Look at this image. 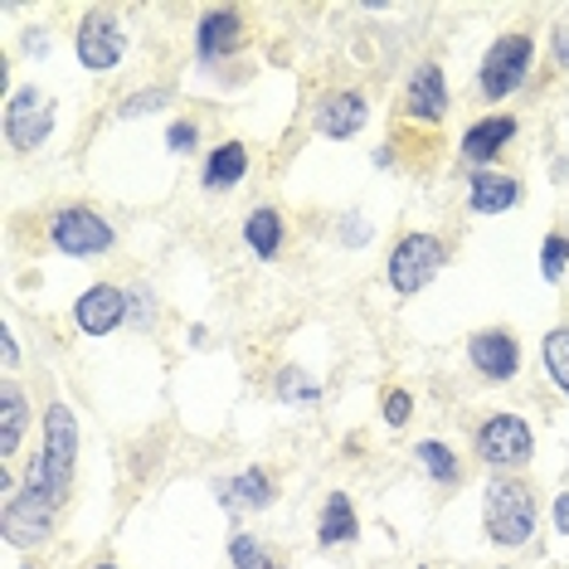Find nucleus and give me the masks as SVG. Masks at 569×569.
Masks as SVG:
<instances>
[{
    "label": "nucleus",
    "instance_id": "nucleus-19",
    "mask_svg": "<svg viewBox=\"0 0 569 569\" xmlns=\"http://www.w3.org/2000/svg\"><path fill=\"white\" fill-rule=\"evenodd\" d=\"M243 176H249V147H243V141H219L214 151H204L200 186L210 190V196H224V190H234Z\"/></svg>",
    "mask_w": 569,
    "mask_h": 569
},
{
    "label": "nucleus",
    "instance_id": "nucleus-21",
    "mask_svg": "<svg viewBox=\"0 0 569 569\" xmlns=\"http://www.w3.org/2000/svg\"><path fill=\"white\" fill-rule=\"evenodd\" d=\"M24 429H30V405H24L20 385L6 380V385H0V458H6V462L20 452Z\"/></svg>",
    "mask_w": 569,
    "mask_h": 569
},
{
    "label": "nucleus",
    "instance_id": "nucleus-3",
    "mask_svg": "<svg viewBox=\"0 0 569 569\" xmlns=\"http://www.w3.org/2000/svg\"><path fill=\"white\" fill-rule=\"evenodd\" d=\"M530 63H536V40L521 30L511 34H497V40L487 44L482 63H477V88H482L487 102H507L526 88L530 79Z\"/></svg>",
    "mask_w": 569,
    "mask_h": 569
},
{
    "label": "nucleus",
    "instance_id": "nucleus-26",
    "mask_svg": "<svg viewBox=\"0 0 569 569\" xmlns=\"http://www.w3.org/2000/svg\"><path fill=\"white\" fill-rule=\"evenodd\" d=\"M166 102H171V88H137V93H127V98L118 102V118H122V122L151 118V112H161Z\"/></svg>",
    "mask_w": 569,
    "mask_h": 569
},
{
    "label": "nucleus",
    "instance_id": "nucleus-30",
    "mask_svg": "<svg viewBox=\"0 0 569 569\" xmlns=\"http://www.w3.org/2000/svg\"><path fill=\"white\" fill-rule=\"evenodd\" d=\"M127 302H132V327H137V331L157 327V297L147 292V282H137V288H127Z\"/></svg>",
    "mask_w": 569,
    "mask_h": 569
},
{
    "label": "nucleus",
    "instance_id": "nucleus-32",
    "mask_svg": "<svg viewBox=\"0 0 569 569\" xmlns=\"http://www.w3.org/2000/svg\"><path fill=\"white\" fill-rule=\"evenodd\" d=\"M550 59L560 63V69H569V24H555V34H550Z\"/></svg>",
    "mask_w": 569,
    "mask_h": 569
},
{
    "label": "nucleus",
    "instance_id": "nucleus-31",
    "mask_svg": "<svg viewBox=\"0 0 569 569\" xmlns=\"http://www.w3.org/2000/svg\"><path fill=\"white\" fill-rule=\"evenodd\" d=\"M380 413H385V423H390V429H405V423L413 419V395L409 390H390V395H385V405H380Z\"/></svg>",
    "mask_w": 569,
    "mask_h": 569
},
{
    "label": "nucleus",
    "instance_id": "nucleus-23",
    "mask_svg": "<svg viewBox=\"0 0 569 569\" xmlns=\"http://www.w3.org/2000/svg\"><path fill=\"white\" fill-rule=\"evenodd\" d=\"M273 399H282V405H317V399H321V385H317L312 370L282 366V370L273 375Z\"/></svg>",
    "mask_w": 569,
    "mask_h": 569
},
{
    "label": "nucleus",
    "instance_id": "nucleus-14",
    "mask_svg": "<svg viewBox=\"0 0 569 569\" xmlns=\"http://www.w3.org/2000/svg\"><path fill=\"white\" fill-rule=\"evenodd\" d=\"M243 44V16L234 6H210L196 24V59L200 63H219L229 54H239Z\"/></svg>",
    "mask_w": 569,
    "mask_h": 569
},
{
    "label": "nucleus",
    "instance_id": "nucleus-20",
    "mask_svg": "<svg viewBox=\"0 0 569 569\" xmlns=\"http://www.w3.org/2000/svg\"><path fill=\"white\" fill-rule=\"evenodd\" d=\"M282 239H288V229H282V214L273 210V204L249 210V219H243V243H249V253L258 258V263H273V258L282 253Z\"/></svg>",
    "mask_w": 569,
    "mask_h": 569
},
{
    "label": "nucleus",
    "instance_id": "nucleus-16",
    "mask_svg": "<svg viewBox=\"0 0 569 569\" xmlns=\"http://www.w3.org/2000/svg\"><path fill=\"white\" fill-rule=\"evenodd\" d=\"M214 497L224 511H268L278 501V482L263 468H243L229 482H214Z\"/></svg>",
    "mask_w": 569,
    "mask_h": 569
},
{
    "label": "nucleus",
    "instance_id": "nucleus-35",
    "mask_svg": "<svg viewBox=\"0 0 569 569\" xmlns=\"http://www.w3.org/2000/svg\"><path fill=\"white\" fill-rule=\"evenodd\" d=\"M370 166H380V171H390V166H395V147H375Z\"/></svg>",
    "mask_w": 569,
    "mask_h": 569
},
{
    "label": "nucleus",
    "instance_id": "nucleus-29",
    "mask_svg": "<svg viewBox=\"0 0 569 569\" xmlns=\"http://www.w3.org/2000/svg\"><path fill=\"white\" fill-rule=\"evenodd\" d=\"M196 147H200V122L176 118L171 127H166V151H171V157H190Z\"/></svg>",
    "mask_w": 569,
    "mask_h": 569
},
{
    "label": "nucleus",
    "instance_id": "nucleus-7",
    "mask_svg": "<svg viewBox=\"0 0 569 569\" xmlns=\"http://www.w3.org/2000/svg\"><path fill=\"white\" fill-rule=\"evenodd\" d=\"M49 243H54L63 258H98L118 243V229L98 210H88V204H63V210L49 219Z\"/></svg>",
    "mask_w": 569,
    "mask_h": 569
},
{
    "label": "nucleus",
    "instance_id": "nucleus-38",
    "mask_svg": "<svg viewBox=\"0 0 569 569\" xmlns=\"http://www.w3.org/2000/svg\"><path fill=\"white\" fill-rule=\"evenodd\" d=\"M419 569H429V565H419Z\"/></svg>",
    "mask_w": 569,
    "mask_h": 569
},
{
    "label": "nucleus",
    "instance_id": "nucleus-6",
    "mask_svg": "<svg viewBox=\"0 0 569 569\" xmlns=\"http://www.w3.org/2000/svg\"><path fill=\"white\" fill-rule=\"evenodd\" d=\"M477 458L497 472H521L536 458V433H530L521 413H491L477 429Z\"/></svg>",
    "mask_w": 569,
    "mask_h": 569
},
{
    "label": "nucleus",
    "instance_id": "nucleus-36",
    "mask_svg": "<svg viewBox=\"0 0 569 569\" xmlns=\"http://www.w3.org/2000/svg\"><path fill=\"white\" fill-rule=\"evenodd\" d=\"M88 569H122L118 560H98V565H88Z\"/></svg>",
    "mask_w": 569,
    "mask_h": 569
},
{
    "label": "nucleus",
    "instance_id": "nucleus-18",
    "mask_svg": "<svg viewBox=\"0 0 569 569\" xmlns=\"http://www.w3.org/2000/svg\"><path fill=\"white\" fill-rule=\"evenodd\" d=\"M360 540V516H356V501L346 491H331L321 501V516H317V546L321 550H341V546H356Z\"/></svg>",
    "mask_w": 569,
    "mask_h": 569
},
{
    "label": "nucleus",
    "instance_id": "nucleus-34",
    "mask_svg": "<svg viewBox=\"0 0 569 569\" xmlns=\"http://www.w3.org/2000/svg\"><path fill=\"white\" fill-rule=\"evenodd\" d=\"M555 530H560V536H569V491H560V497H555Z\"/></svg>",
    "mask_w": 569,
    "mask_h": 569
},
{
    "label": "nucleus",
    "instance_id": "nucleus-28",
    "mask_svg": "<svg viewBox=\"0 0 569 569\" xmlns=\"http://www.w3.org/2000/svg\"><path fill=\"white\" fill-rule=\"evenodd\" d=\"M336 239H341L346 249H366V243L375 239V229H370V219H366V214L351 210V214L336 219Z\"/></svg>",
    "mask_w": 569,
    "mask_h": 569
},
{
    "label": "nucleus",
    "instance_id": "nucleus-33",
    "mask_svg": "<svg viewBox=\"0 0 569 569\" xmlns=\"http://www.w3.org/2000/svg\"><path fill=\"white\" fill-rule=\"evenodd\" d=\"M0 356H6V366H16L20 360V341H16V331H10V321L0 327Z\"/></svg>",
    "mask_w": 569,
    "mask_h": 569
},
{
    "label": "nucleus",
    "instance_id": "nucleus-39",
    "mask_svg": "<svg viewBox=\"0 0 569 569\" xmlns=\"http://www.w3.org/2000/svg\"><path fill=\"white\" fill-rule=\"evenodd\" d=\"M501 569H511V565H501Z\"/></svg>",
    "mask_w": 569,
    "mask_h": 569
},
{
    "label": "nucleus",
    "instance_id": "nucleus-5",
    "mask_svg": "<svg viewBox=\"0 0 569 569\" xmlns=\"http://www.w3.org/2000/svg\"><path fill=\"white\" fill-rule=\"evenodd\" d=\"M0 536H6V546H20V550H30V546H44L49 536H54V521H59V511L49 507V501L40 497H30L24 487H16V477H0Z\"/></svg>",
    "mask_w": 569,
    "mask_h": 569
},
{
    "label": "nucleus",
    "instance_id": "nucleus-27",
    "mask_svg": "<svg viewBox=\"0 0 569 569\" xmlns=\"http://www.w3.org/2000/svg\"><path fill=\"white\" fill-rule=\"evenodd\" d=\"M540 278L546 282L569 278V239L565 234H546V243H540Z\"/></svg>",
    "mask_w": 569,
    "mask_h": 569
},
{
    "label": "nucleus",
    "instance_id": "nucleus-4",
    "mask_svg": "<svg viewBox=\"0 0 569 569\" xmlns=\"http://www.w3.org/2000/svg\"><path fill=\"white\" fill-rule=\"evenodd\" d=\"M443 263H448L443 239L413 229V234L399 239L390 249V258H385V282H390L399 297H413V292H423L438 273H443Z\"/></svg>",
    "mask_w": 569,
    "mask_h": 569
},
{
    "label": "nucleus",
    "instance_id": "nucleus-13",
    "mask_svg": "<svg viewBox=\"0 0 569 569\" xmlns=\"http://www.w3.org/2000/svg\"><path fill=\"white\" fill-rule=\"evenodd\" d=\"M511 141H516V118L491 112V118H477L468 132H462L458 157H462V166H472V171H491V161H497Z\"/></svg>",
    "mask_w": 569,
    "mask_h": 569
},
{
    "label": "nucleus",
    "instance_id": "nucleus-37",
    "mask_svg": "<svg viewBox=\"0 0 569 569\" xmlns=\"http://www.w3.org/2000/svg\"><path fill=\"white\" fill-rule=\"evenodd\" d=\"M20 569H40V565H20Z\"/></svg>",
    "mask_w": 569,
    "mask_h": 569
},
{
    "label": "nucleus",
    "instance_id": "nucleus-22",
    "mask_svg": "<svg viewBox=\"0 0 569 569\" xmlns=\"http://www.w3.org/2000/svg\"><path fill=\"white\" fill-rule=\"evenodd\" d=\"M413 458H419L423 477H433L438 487H458V482H462V462H458V452H452L448 443H438V438H423V443L413 448Z\"/></svg>",
    "mask_w": 569,
    "mask_h": 569
},
{
    "label": "nucleus",
    "instance_id": "nucleus-24",
    "mask_svg": "<svg viewBox=\"0 0 569 569\" xmlns=\"http://www.w3.org/2000/svg\"><path fill=\"white\" fill-rule=\"evenodd\" d=\"M540 356H546L550 385H555L560 395H569V327L546 331V346H540Z\"/></svg>",
    "mask_w": 569,
    "mask_h": 569
},
{
    "label": "nucleus",
    "instance_id": "nucleus-9",
    "mask_svg": "<svg viewBox=\"0 0 569 569\" xmlns=\"http://www.w3.org/2000/svg\"><path fill=\"white\" fill-rule=\"evenodd\" d=\"M73 54L88 73H108L118 69L122 54H127V34H122V20L112 10H88L73 30Z\"/></svg>",
    "mask_w": 569,
    "mask_h": 569
},
{
    "label": "nucleus",
    "instance_id": "nucleus-2",
    "mask_svg": "<svg viewBox=\"0 0 569 569\" xmlns=\"http://www.w3.org/2000/svg\"><path fill=\"white\" fill-rule=\"evenodd\" d=\"M540 507H536V491H530L521 477H491L482 491V530L491 546L501 550H521L530 536H536Z\"/></svg>",
    "mask_w": 569,
    "mask_h": 569
},
{
    "label": "nucleus",
    "instance_id": "nucleus-11",
    "mask_svg": "<svg viewBox=\"0 0 569 569\" xmlns=\"http://www.w3.org/2000/svg\"><path fill=\"white\" fill-rule=\"evenodd\" d=\"M366 122H370V98L360 93V88H336V93H327L317 102V137H327V141H351L366 132Z\"/></svg>",
    "mask_w": 569,
    "mask_h": 569
},
{
    "label": "nucleus",
    "instance_id": "nucleus-17",
    "mask_svg": "<svg viewBox=\"0 0 569 569\" xmlns=\"http://www.w3.org/2000/svg\"><path fill=\"white\" fill-rule=\"evenodd\" d=\"M521 204V180L507 171H472L468 180V210L472 214H507Z\"/></svg>",
    "mask_w": 569,
    "mask_h": 569
},
{
    "label": "nucleus",
    "instance_id": "nucleus-12",
    "mask_svg": "<svg viewBox=\"0 0 569 569\" xmlns=\"http://www.w3.org/2000/svg\"><path fill=\"white\" fill-rule=\"evenodd\" d=\"M468 360H472V370L482 375L487 385H507V380L521 375V341H516L511 331H501V327L477 331L468 341Z\"/></svg>",
    "mask_w": 569,
    "mask_h": 569
},
{
    "label": "nucleus",
    "instance_id": "nucleus-10",
    "mask_svg": "<svg viewBox=\"0 0 569 569\" xmlns=\"http://www.w3.org/2000/svg\"><path fill=\"white\" fill-rule=\"evenodd\" d=\"M73 327H79L83 336H112V331L132 327V302H127V288L93 282L88 292H79V302H73Z\"/></svg>",
    "mask_w": 569,
    "mask_h": 569
},
{
    "label": "nucleus",
    "instance_id": "nucleus-8",
    "mask_svg": "<svg viewBox=\"0 0 569 569\" xmlns=\"http://www.w3.org/2000/svg\"><path fill=\"white\" fill-rule=\"evenodd\" d=\"M49 132H54V102L34 83L16 88V93L6 98V141L16 151H40Z\"/></svg>",
    "mask_w": 569,
    "mask_h": 569
},
{
    "label": "nucleus",
    "instance_id": "nucleus-25",
    "mask_svg": "<svg viewBox=\"0 0 569 569\" xmlns=\"http://www.w3.org/2000/svg\"><path fill=\"white\" fill-rule=\"evenodd\" d=\"M229 565L234 569H278L268 546L258 536H249V530H234V536H229Z\"/></svg>",
    "mask_w": 569,
    "mask_h": 569
},
{
    "label": "nucleus",
    "instance_id": "nucleus-15",
    "mask_svg": "<svg viewBox=\"0 0 569 569\" xmlns=\"http://www.w3.org/2000/svg\"><path fill=\"white\" fill-rule=\"evenodd\" d=\"M405 118L413 122H443L448 118V79L438 63H419L405 83Z\"/></svg>",
    "mask_w": 569,
    "mask_h": 569
},
{
    "label": "nucleus",
    "instance_id": "nucleus-1",
    "mask_svg": "<svg viewBox=\"0 0 569 569\" xmlns=\"http://www.w3.org/2000/svg\"><path fill=\"white\" fill-rule=\"evenodd\" d=\"M73 468H79V419H73L69 405L54 399L44 409V448L24 468V491L63 511V501L73 497Z\"/></svg>",
    "mask_w": 569,
    "mask_h": 569
}]
</instances>
